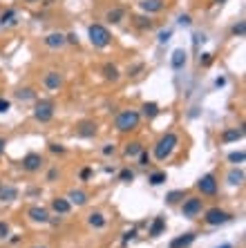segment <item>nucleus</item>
<instances>
[{
  "label": "nucleus",
  "instance_id": "obj_8",
  "mask_svg": "<svg viewBox=\"0 0 246 248\" xmlns=\"http://www.w3.org/2000/svg\"><path fill=\"white\" fill-rule=\"evenodd\" d=\"M45 159L38 155V152H29V155L23 156V170L25 172H38L40 168H43Z\"/></svg>",
  "mask_w": 246,
  "mask_h": 248
},
{
  "label": "nucleus",
  "instance_id": "obj_23",
  "mask_svg": "<svg viewBox=\"0 0 246 248\" xmlns=\"http://www.w3.org/2000/svg\"><path fill=\"white\" fill-rule=\"evenodd\" d=\"M226 181H229L230 186H242V184H244V170H240V168H233V170L226 174Z\"/></svg>",
  "mask_w": 246,
  "mask_h": 248
},
{
  "label": "nucleus",
  "instance_id": "obj_11",
  "mask_svg": "<svg viewBox=\"0 0 246 248\" xmlns=\"http://www.w3.org/2000/svg\"><path fill=\"white\" fill-rule=\"evenodd\" d=\"M18 199V188L9 184H0V203H12Z\"/></svg>",
  "mask_w": 246,
  "mask_h": 248
},
{
  "label": "nucleus",
  "instance_id": "obj_25",
  "mask_svg": "<svg viewBox=\"0 0 246 248\" xmlns=\"http://www.w3.org/2000/svg\"><path fill=\"white\" fill-rule=\"evenodd\" d=\"M141 150H143V145L139 143V141H130V143H126V148H123V155H126L128 159H134V156H139Z\"/></svg>",
  "mask_w": 246,
  "mask_h": 248
},
{
  "label": "nucleus",
  "instance_id": "obj_16",
  "mask_svg": "<svg viewBox=\"0 0 246 248\" xmlns=\"http://www.w3.org/2000/svg\"><path fill=\"white\" fill-rule=\"evenodd\" d=\"M52 210L58 215H67L72 210V203L67 202V197H54L52 199Z\"/></svg>",
  "mask_w": 246,
  "mask_h": 248
},
{
  "label": "nucleus",
  "instance_id": "obj_20",
  "mask_svg": "<svg viewBox=\"0 0 246 248\" xmlns=\"http://www.w3.org/2000/svg\"><path fill=\"white\" fill-rule=\"evenodd\" d=\"M67 202L72 203V206H85L87 203V192L83 190H72L67 195Z\"/></svg>",
  "mask_w": 246,
  "mask_h": 248
},
{
  "label": "nucleus",
  "instance_id": "obj_40",
  "mask_svg": "<svg viewBox=\"0 0 246 248\" xmlns=\"http://www.w3.org/2000/svg\"><path fill=\"white\" fill-rule=\"evenodd\" d=\"M101 152H103V156H112V155L116 152V145H115V143H105Z\"/></svg>",
  "mask_w": 246,
  "mask_h": 248
},
{
  "label": "nucleus",
  "instance_id": "obj_17",
  "mask_svg": "<svg viewBox=\"0 0 246 248\" xmlns=\"http://www.w3.org/2000/svg\"><path fill=\"white\" fill-rule=\"evenodd\" d=\"M139 7H141L148 16H150V14H159L161 9H164V0H141V2H139Z\"/></svg>",
  "mask_w": 246,
  "mask_h": 248
},
{
  "label": "nucleus",
  "instance_id": "obj_51",
  "mask_svg": "<svg viewBox=\"0 0 246 248\" xmlns=\"http://www.w3.org/2000/svg\"><path fill=\"white\" fill-rule=\"evenodd\" d=\"M25 2H29V5H34V2H40V0H25Z\"/></svg>",
  "mask_w": 246,
  "mask_h": 248
},
{
  "label": "nucleus",
  "instance_id": "obj_1",
  "mask_svg": "<svg viewBox=\"0 0 246 248\" xmlns=\"http://www.w3.org/2000/svg\"><path fill=\"white\" fill-rule=\"evenodd\" d=\"M177 145H179V137H177V134H175V132H166L155 143L152 156H155L157 161H166V159H170V156H172V152L177 150Z\"/></svg>",
  "mask_w": 246,
  "mask_h": 248
},
{
  "label": "nucleus",
  "instance_id": "obj_13",
  "mask_svg": "<svg viewBox=\"0 0 246 248\" xmlns=\"http://www.w3.org/2000/svg\"><path fill=\"white\" fill-rule=\"evenodd\" d=\"M195 239H197V235H195V232H183V235L175 237L168 248H188V246H193V244H195Z\"/></svg>",
  "mask_w": 246,
  "mask_h": 248
},
{
  "label": "nucleus",
  "instance_id": "obj_42",
  "mask_svg": "<svg viewBox=\"0 0 246 248\" xmlns=\"http://www.w3.org/2000/svg\"><path fill=\"white\" fill-rule=\"evenodd\" d=\"M199 63L201 65H204V67H208V65H211L213 63V54H201V56H199Z\"/></svg>",
  "mask_w": 246,
  "mask_h": 248
},
{
  "label": "nucleus",
  "instance_id": "obj_49",
  "mask_svg": "<svg viewBox=\"0 0 246 248\" xmlns=\"http://www.w3.org/2000/svg\"><path fill=\"white\" fill-rule=\"evenodd\" d=\"M5 148H7V141H5V139H0V156H2V152H5Z\"/></svg>",
  "mask_w": 246,
  "mask_h": 248
},
{
  "label": "nucleus",
  "instance_id": "obj_27",
  "mask_svg": "<svg viewBox=\"0 0 246 248\" xmlns=\"http://www.w3.org/2000/svg\"><path fill=\"white\" fill-rule=\"evenodd\" d=\"M103 76L108 78V81H119V78H121L119 67H116L115 63H105L103 65Z\"/></svg>",
  "mask_w": 246,
  "mask_h": 248
},
{
  "label": "nucleus",
  "instance_id": "obj_3",
  "mask_svg": "<svg viewBox=\"0 0 246 248\" xmlns=\"http://www.w3.org/2000/svg\"><path fill=\"white\" fill-rule=\"evenodd\" d=\"M87 36H90V43L94 47H98V49H103V47H108L110 43H112V36H110L108 27H103V25H90V29H87Z\"/></svg>",
  "mask_w": 246,
  "mask_h": 248
},
{
  "label": "nucleus",
  "instance_id": "obj_36",
  "mask_svg": "<svg viewBox=\"0 0 246 248\" xmlns=\"http://www.w3.org/2000/svg\"><path fill=\"white\" fill-rule=\"evenodd\" d=\"M137 159H139V166H141V168H146V166H148V163H150V159H152V156H150V152L146 150V148H143V150L139 152V156H137Z\"/></svg>",
  "mask_w": 246,
  "mask_h": 248
},
{
  "label": "nucleus",
  "instance_id": "obj_32",
  "mask_svg": "<svg viewBox=\"0 0 246 248\" xmlns=\"http://www.w3.org/2000/svg\"><path fill=\"white\" fill-rule=\"evenodd\" d=\"M230 34L237 36V38H242V36L246 34V23L244 20H237V23L233 25V29H230Z\"/></svg>",
  "mask_w": 246,
  "mask_h": 248
},
{
  "label": "nucleus",
  "instance_id": "obj_28",
  "mask_svg": "<svg viewBox=\"0 0 246 248\" xmlns=\"http://www.w3.org/2000/svg\"><path fill=\"white\" fill-rule=\"evenodd\" d=\"M141 110H143L141 114L146 116V119H150V121L159 116V105H157V103H143V105H141Z\"/></svg>",
  "mask_w": 246,
  "mask_h": 248
},
{
  "label": "nucleus",
  "instance_id": "obj_52",
  "mask_svg": "<svg viewBox=\"0 0 246 248\" xmlns=\"http://www.w3.org/2000/svg\"><path fill=\"white\" fill-rule=\"evenodd\" d=\"M213 2H215V5H222V2H226V0H213Z\"/></svg>",
  "mask_w": 246,
  "mask_h": 248
},
{
  "label": "nucleus",
  "instance_id": "obj_45",
  "mask_svg": "<svg viewBox=\"0 0 246 248\" xmlns=\"http://www.w3.org/2000/svg\"><path fill=\"white\" fill-rule=\"evenodd\" d=\"M193 43H195V45H199V43H206V36H204V34H195V36H193Z\"/></svg>",
  "mask_w": 246,
  "mask_h": 248
},
{
  "label": "nucleus",
  "instance_id": "obj_7",
  "mask_svg": "<svg viewBox=\"0 0 246 248\" xmlns=\"http://www.w3.org/2000/svg\"><path fill=\"white\" fill-rule=\"evenodd\" d=\"M197 190L201 192V195H206V197H215L217 195V190H219V181H217V177L215 174H204L199 181H197Z\"/></svg>",
  "mask_w": 246,
  "mask_h": 248
},
{
  "label": "nucleus",
  "instance_id": "obj_22",
  "mask_svg": "<svg viewBox=\"0 0 246 248\" xmlns=\"http://www.w3.org/2000/svg\"><path fill=\"white\" fill-rule=\"evenodd\" d=\"M132 20H134V27L141 29V31H148V29L155 27V23H152V18H150L148 14H146V16H134Z\"/></svg>",
  "mask_w": 246,
  "mask_h": 248
},
{
  "label": "nucleus",
  "instance_id": "obj_44",
  "mask_svg": "<svg viewBox=\"0 0 246 248\" xmlns=\"http://www.w3.org/2000/svg\"><path fill=\"white\" fill-rule=\"evenodd\" d=\"M92 179V168H83L81 170V181H90Z\"/></svg>",
  "mask_w": 246,
  "mask_h": 248
},
{
  "label": "nucleus",
  "instance_id": "obj_30",
  "mask_svg": "<svg viewBox=\"0 0 246 248\" xmlns=\"http://www.w3.org/2000/svg\"><path fill=\"white\" fill-rule=\"evenodd\" d=\"M16 98L18 101H36V92L32 87H25V90H18L16 92Z\"/></svg>",
  "mask_w": 246,
  "mask_h": 248
},
{
  "label": "nucleus",
  "instance_id": "obj_41",
  "mask_svg": "<svg viewBox=\"0 0 246 248\" xmlns=\"http://www.w3.org/2000/svg\"><path fill=\"white\" fill-rule=\"evenodd\" d=\"M7 237H9V224L0 221V239H7Z\"/></svg>",
  "mask_w": 246,
  "mask_h": 248
},
{
  "label": "nucleus",
  "instance_id": "obj_38",
  "mask_svg": "<svg viewBox=\"0 0 246 248\" xmlns=\"http://www.w3.org/2000/svg\"><path fill=\"white\" fill-rule=\"evenodd\" d=\"M12 110V101L9 98H0V114H7Z\"/></svg>",
  "mask_w": 246,
  "mask_h": 248
},
{
  "label": "nucleus",
  "instance_id": "obj_29",
  "mask_svg": "<svg viewBox=\"0 0 246 248\" xmlns=\"http://www.w3.org/2000/svg\"><path fill=\"white\" fill-rule=\"evenodd\" d=\"M166 181H168V174L164 172V170H155V172H150V177H148L150 186H161V184H166Z\"/></svg>",
  "mask_w": 246,
  "mask_h": 248
},
{
  "label": "nucleus",
  "instance_id": "obj_26",
  "mask_svg": "<svg viewBox=\"0 0 246 248\" xmlns=\"http://www.w3.org/2000/svg\"><path fill=\"white\" fill-rule=\"evenodd\" d=\"M16 18H18L16 9H7V12H2V16H0V25H2V27H12V25H16Z\"/></svg>",
  "mask_w": 246,
  "mask_h": 248
},
{
  "label": "nucleus",
  "instance_id": "obj_33",
  "mask_svg": "<svg viewBox=\"0 0 246 248\" xmlns=\"http://www.w3.org/2000/svg\"><path fill=\"white\" fill-rule=\"evenodd\" d=\"M119 181H123V184H132L134 181V172H132L130 168H123L119 172Z\"/></svg>",
  "mask_w": 246,
  "mask_h": 248
},
{
  "label": "nucleus",
  "instance_id": "obj_48",
  "mask_svg": "<svg viewBox=\"0 0 246 248\" xmlns=\"http://www.w3.org/2000/svg\"><path fill=\"white\" fill-rule=\"evenodd\" d=\"M224 85H226V78H224V76L215 78V87H224Z\"/></svg>",
  "mask_w": 246,
  "mask_h": 248
},
{
  "label": "nucleus",
  "instance_id": "obj_53",
  "mask_svg": "<svg viewBox=\"0 0 246 248\" xmlns=\"http://www.w3.org/2000/svg\"><path fill=\"white\" fill-rule=\"evenodd\" d=\"M34 248H45V246H34Z\"/></svg>",
  "mask_w": 246,
  "mask_h": 248
},
{
  "label": "nucleus",
  "instance_id": "obj_19",
  "mask_svg": "<svg viewBox=\"0 0 246 248\" xmlns=\"http://www.w3.org/2000/svg\"><path fill=\"white\" fill-rule=\"evenodd\" d=\"M150 237H161L164 235V232H166V219H164V217H155V221H152V224H150Z\"/></svg>",
  "mask_w": 246,
  "mask_h": 248
},
{
  "label": "nucleus",
  "instance_id": "obj_4",
  "mask_svg": "<svg viewBox=\"0 0 246 248\" xmlns=\"http://www.w3.org/2000/svg\"><path fill=\"white\" fill-rule=\"evenodd\" d=\"M54 112H56V105L49 98H40L34 103V119L38 123H49L54 119Z\"/></svg>",
  "mask_w": 246,
  "mask_h": 248
},
{
  "label": "nucleus",
  "instance_id": "obj_10",
  "mask_svg": "<svg viewBox=\"0 0 246 248\" xmlns=\"http://www.w3.org/2000/svg\"><path fill=\"white\" fill-rule=\"evenodd\" d=\"M27 217L32 221H36V224H47L49 221V210L43 206H32L27 210Z\"/></svg>",
  "mask_w": 246,
  "mask_h": 248
},
{
  "label": "nucleus",
  "instance_id": "obj_2",
  "mask_svg": "<svg viewBox=\"0 0 246 248\" xmlns=\"http://www.w3.org/2000/svg\"><path fill=\"white\" fill-rule=\"evenodd\" d=\"M139 121H141V114L137 110H123L116 114L115 119V127L119 132H132L139 127Z\"/></svg>",
  "mask_w": 246,
  "mask_h": 248
},
{
  "label": "nucleus",
  "instance_id": "obj_35",
  "mask_svg": "<svg viewBox=\"0 0 246 248\" xmlns=\"http://www.w3.org/2000/svg\"><path fill=\"white\" fill-rule=\"evenodd\" d=\"M244 159H246L244 150H237V152H230V155H229V161L230 163H244Z\"/></svg>",
  "mask_w": 246,
  "mask_h": 248
},
{
  "label": "nucleus",
  "instance_id": "obj_21",
  "mask_svg": "<svg viewBox=\"0 0 246 248\" xmlns=\"http://www.w3.org/2000/svg\"><path fill=\"white\" fill-rule=\"evenodd\" d=\"M123 18H126V9H121V7H115V9H110V12L105 14V20L112 25H119Z\"/></svg>",
  "mask_w": 246,
  "mask_h": 248
},
{
  "label": "nucleus",
  "instance_id": "obj_14",
  "mask_svg": "<svg viewBox=\"0 0 246 248\" xmlns=\"http://www.w3.org/2000/svg\"><path fill=\"white\" fill-rule=\"evenodd\" d=\"M45 45L49 47V49H61V47L67 45V38H65L63 34L54 31V34H47L45 36Z\"/></svg>",
  "mask_w": 246,
  "mask_h": 248
},
{
  "label": "nucleus",
  "instance_id": "obj_9",
  "mask_svg": "<svg viewBox=\"0 0 246 248\" xmlns=\"http://www.w3.org/2000/svg\"><path fill=\"white\" fill-rule=\"evenodd\" d=\"M98 132V125L94 121H81L79 125H76V134H79L81 139H94Z\"/></svg>",
  "mask_w": 246,
  "mask_h": 248
},
{
  "label": "nucleus",
  "instance_id": "obj_47",
  "mask_svg": "<svg viewBox=\"0 0 246 248\" xmlns=\"http://www.w3.org/2000/svg\"><path fill=\"white\" fill-rule=\"evenodd\" d=\"M65 38H67V43H72V45H79V36L76 34H67Z\"/></svg>",
  "mask_w": 246,
  "mask_h": 248
},
{
  "label": "nucleus",
  "instance_id": "obj_34",
  "mask_svg": "<svg viewBox=\"0 0 246 248\" xmlns=\"http://www.w3.org/2000/svg\"><path fill=\"white\" fill-rule=\"evenodd\" d=\"M134 237H137V228H132V231H126V232H123V237H121V246H128V244H130Z\"/></svg>",
  "mask_w": 246,
  "mask_h": 248
},
{
  "label": "nucleus",
  "instance_id": "obj_37",
  "mask_svg": "<svg viewBox=\"0 0 246 248\" xmlns=\"http://www.w3.org/2000/svg\"><path fill=\"white\" fill-rule=\"evenodd\" d=\"M172 38V29H164V31H159V36H157V41H159V45H166L168 41Z\"/></svg>",
  "mask_w": 246,
  "mask_h": 248
},
{
  "label": "nucleus",
  "instance_id": "obj_6",
  "mask_svg": "<svg viewBox=\"0 0 246 248\" xmlns=\"http://www.w3.org/2000/svg\"><path fill=\"white\" fill-rule=\"evenodd\" d=\"M204 210V202H201V197H186L181 203V215L186 219H195L197 215Z\"/></svg>",
  "mask_w": 246,
  "mask_h": 248
},
{
  "label": "nucleus",
  "instance_id": "obj_12",
  "mask_svg": "<svg viewBox=\"0 0 246 248\" xmlns=\"http://www.w3.org/2000/svg\"><path fill=\"white\" fill-rule=\"evenodd\" d=\"M186 63H188V52H186V49H181V47H179V49H175V52H172V56H170V67L172 69H183V67H186Z\"/></svg>",
  "mask_w": 246,
  "mask_h": 248
},
{
  "label": "nucleus",
  "instance_id": "obj_18",
  "mask_svg": "<svg viewBox=\"0 0 246 248\" xmlns=\"http://www.w3.org/2000/svg\"><path fill=\"white\" fill-rule=\"evenodd\" d=\"M43 83H45L47 90H58V87L63 85V76L58 74V72H47L45 78H43Z\"/></svg>",
  "mask_w": 246,
  "mask_h": 248
},
{
  "label": "nucleus",
  "instance_id": "obj_43",
  "mask_svg": "<svg viewBox=\"0 0 246 248\" xmlns=\"http://www.w3.org/2000/svg\"><path fill=\"white\" fill-rule=\"evenodd\" d=\"M49 152H54V155H63L65 148L61 143H49Z\"/></svg>",
  "mask_w": 246,
  "mask_h": 248
},
{
  "label": "nucleus",
  "instance_id": "obj_50",
  "mask_svg": "<svg viewBox=\"0 0 246 248\" xmlns=\"http://www.w3.org/2000/svg\"><path fill=\"white\" fill-rule=\"evenodd\" d=\"M217 248H233L230 244H222V246H217Z\"/></svg>",
  "mask_w": 246,
  "mask_h": 248
},
{
  "label": "nucleus",
  "instance_id": "obj_15",
  "mask_svg": "<svg viewBox=\"0 0 246 248\" xmlns=\"http://www.w3.org/2000/svg\"><path fill=\"white\" fill-rule=\"evenodd\" d=\"M242 139H244L242 127H226L222 132V143H233V141H242Z\"/></svg>",
  "mask_w": 246,
  "mask_h": 248
},
{
  "label": "nucleus",
  "instance_id": "obj_46",
  "mask_svg": "<svg viewBox=\"0 0 246 248\" xmlns=\"http://www.w3.org/2000/svg\"><path fill=\"white\" fill-rule=\"evenodd\" d=\"M56 177H58V170L56 168H52V170L47 172V181H56Z\"/></svg>",
  "mask_w": 246,
  "mask_h": 248
},
{
  "label": "nucleus",
  "instance_id": "obj_24",
  "mask_svg": "<svg viewBox=\"0 0 246 248\" xmlns=\"http://www.w3.org/2000/svg\"><path fill=\"white\" fill-rule=\"evenodd\" d=\"M87 224L92 226V228H97V231H101V228H105V217L103 213H90V217H87Z\"/></svg>",
  "mask_w": 246,
  "mask_h": 248
},
{
  "label": "nucleus",
  "instance_id": "obj_5",
  "mask_svg": "<svg viewBox=\"0 0 246 248\" xmlns=\"http://www.w3.org/2000/svg\"><path fill=\"white\" fill-rule=\"evenodd\" d=\"M230 219H233V215L222 210V208H208L206 213H204V221L208 226H224V224H229Z\"/></svg>",
  "mask_w": 246,
  "mask_h": 248
},
{
  "label": "nucleus",
  "instance_id": "obj_31",
  "mask_svg": "<svg viewBox=\"0 0 246 248\" xmlns=\"http://www.w3.org/2000/svg\"><path fill=\"white\" fill-rule=\"evenodd\" d=\"M183 199H186V190H172L166 195L168 203H179V202H183Z\"/></svg>",
  "mask_w": 246,
  "mask_h": 248
},
{
  "label": "nucleus",
  "instance_id": "obj_39",
  "mask_svg": "<svg viewBox=\"0 0 246 248\" xmlns=\"http://www.w3.org/2000/svg\"><path fill=\"white\" fill-rule=\"evenodd\" d=\"M177 23L181 25V27H190V25H193V18H190V14H181Z\"/></svg>",
  "mask_w": 246,
  "mask_h": 248
}]
</instances>
